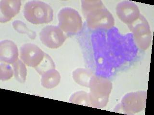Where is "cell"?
<instances>
[{
    "label": "cell",
    "mask_w": 154,
    "mask_h": 115,
    "mask_svg": "<svg viewBox=\"0 0 154 115\" xmlns=\"http://www.w3.org/2000/svg\"><path fill=\"white\" fill-rule=\"evenodd\" d=\"M82 7L89 28L109 29L114 25L113 15L101 1H82Z\"/></svg>",
    "instance_id": "1"
},
{
    "label": "cell",
    "mask_w": 154,
    "mask_h": 115,
    "mask_svg": "<svg viewBox=\"0 0 154 115\" xmlns=\"http://www.w3.org/2000/svg\"><path fill=\"white\" fill-rule=\"evenodd\" d=\"M89 87L91 107L101 108L106 107L112 89L110 81L103 77L93 75Z\"/></svg>",
    "instance_id": "2"
},
{
    "label": "cell",
    "mask_w": 154,
    "mask_h": 115,
    "mask_svg": "<svg viewBox=\"0 0 154 115\" xmlns=\"http://www.w3.org/2000/svg\"><path fill=\"white\" fill-rule=\"evenodd\" d=\"M23 14L26 20L34 25L47 24L52 22L54 10L46 2L40 1H30L26 3Z\"/></svg>",
    "instance_id": "3"
},
{
    "label": "cell",
    "mask_w": 154,
    "mask_h": 115,
    "mask_svg": "<svg viewBox=\"0 0 154 115\" xmlns=\"http://www.w3.org/2000/svg\"><path fill=\"white\" fill-rule=\"evenodd\" d=\"M57 17L58 27L67 34L74 35L82 28V17L77 10L71 7H65L60 10Z\"/></svg>",
    "instance_id": "4"
},
{
    "label": "cell",
    "mask_w": 154,
    "mask_h": 115,
    "mask_svg": "<svg viewBox=\"0 0 154 115\" xmlns=\"http://www.w3.org/2000/svg\"><path fill=\"white\" fill-rule=\"evenodd\" d=\"M128 25L133 33L137 46L142 50H146L150 46L152 35L150 27L146 18L141 14L138 19Z\"/></svg>",
    "instance_id": "5"
},
{
    "label": "cell",
    "mask_w": 154,
    "mask_h": 115,
    "mask_svg": "<svg viewBox=\"0 0 154 115\" xmlns=\"http://www.w3.org/2000/svg\"><path fill=\"white\" fill-rule=\"evenodd\" d=\"M146 98V91L130 93L123 97L120 108L126 114H135L141 112L145 108Z\"/></svg>",
    "instance_id": "6"
},
{
    "label": "cell",
    "mask_w": 154,
    "mask_h": 115,
    "mask_svg": "<svg viewBox=\"0 0 154 115\" xmlns=\"http://www.w3.org/2000/svg\"><path fill=\"white\" fill-rule=\"evenodd\" d=\"M40 38L46 47L51 49H57L63 45L66 37L58 26L49 25L42 29Z\"/></svg>",
    "instance_id": "7"
},
{
    "label": "cell",
    "mask_w": 154,
    "mask_h": 115,
    "mask_svg": "<svg viewBox=\"0 0 154 115\" xmlns=\"http://www.w3.org/2000/svg\"><path fill=\"white\" fill-rule=\"evenodd\" d=\"M45 53L38 46L26 43L22 46L20 49V58L22 61L29 67L36 68L45 58Z\"/></svg>",
    "instance_id": "8"
},
{
    "label": "cell",
    "mask_w": 154,
    "mask_h": 115,
    "mask_svg": "<svg viewBox=\"0 0 154 115\" xmlns=\"http://www.w3.org/2000/svg\"><path fill=\"white\" fill-rule=\"evenodd\" d=\"M116 13L120 20L128 25L134 23L141 15L138 6L129 1L119 2L116 7Z\"/></svg>",
    "instance_id": "9"
},
{
    "label": "cell",
    "mask_w": 154,
    "mask_h": 115,
    "mask_svg": "<svg viewBox=\"0 0 154 115\" xmlns=\"http://www.w3.org/2000/svg\"><path fill=\"white\" fill-rule=\"evenodd\" d=\"M20 0H1L0 1V22L5 23L11 20L20 10Z\"/></svg>",
    "instance_id": "10"
},
{
    "label": "cell",
    "mask_w": 154,
    "mask_h": 115,
    "mask_svg": "<svg viewBox=\"0 0 154 115\" xmlns=\"http://www.w3.org/2000/svg\"><path fill=\"white\" fill-rule=\"evenodd\" d=\"M19 51L17 45L10 40L0 42V60L2 62L13 64L18 60Z\"/></svg>",
    "instance_id": "11"
},
{
    "label": "cell",
    "mask_w": 154,
    "mask_h": 115,
    "mask_svg": "<svg viewBox=\"0 0 154 115\" xmlns=\"http://www.w3.org/2000/svg\"><path fill=\"white\" fill-rule=\"evenodd\" d=\"M61 80L59 72L55 69H50L42 75L41 84L46 89H53L57 86Z\"/></svg>",
    "instance_id": "12"
},
{
    "label": "cell",
    "mask_w": 154,
    "mask_h": 115,
    "mask_svg": "<svg viewBox=\"0 0 154 115\" xmlns=\"http://www.w3.org/2000/svg\"><path fill=\"white\" fill-rule=\"evenodd\" d=\"M93 76L92 72L84 68L77 69L72 73V77L75 81L79 85L87 87H89Z\"/></svg>",
    "instance_id": "13"
},
{
    "label": "cell",
    "mask_w": 154,
    "mask_h": 115,
    "mask_svg": "<svg viewBox=\"0 0 154 115\" xmlns=\"http://www.w3.org/2000/svg\"><path fill=\"white\" fill-rule=\"evenodd\" d=\"M12 65L15 79L21 84L25 83L27 75V69L25 64L21 60H18Z\"/></svg>",
    "instance_id": "14"
},
{
    "label": "cell",
    "mask_w": 154,
    "mask_h": 115,
    "mask_svg": "<svg viewBox=\"0 0 154 115\" xmlns=\"http://www.w3.org/2000/svg\"><path fill=\"white\" fill-rule=\"evenodd\" d=\"M70 103L91 107L89 93L85 91H78L73 93L69 99Z\"/></svg>",
    "instance_id": "15"
},
{
    "label": "cell",
    "mask_w": 154,
    "mask_h": 115,
    "mask_svg": "<svg viewBox=\"0 0 154 115\" xmlns=\"http://www.w3.org/2000/svg\"><path fill=\"white\" fill-rule=\"evenodd\" d=\"M12 25L14 30L19 33L26 34L31 40H35L36 37V33L33 30H30L27 25L21 21H14L12 23Z\"/></svg>",
    "instance_id": "16"
},
{
    "label": "cell",
    "mask_w": 154,
    "mask_h": 115,
    "mask_svg": "<svg viewBox=\"0 0 154 115\" xmlns=\"http://www.w3.org/2000/svg\"><path fill=\"white\" fill-rule=\"evenodd\" d=\"M54 63L49 55L45 53V58L35 69L39 74L42 75L44 72L50 69H55Z\"/></svg>",
    "instance_id": "17"
},
{
    "label": "cell",
    "mask_w": 154,
    "mask_h": 115,
    "mask_svg": "<svg viewBox=\"0 0 154 115\" xmlns=\"http://www.w3.org/2000/svg\"><path fill=\"white\" fill-rule=\"evenodd\" d=\"M14 75L13 68L10 64L1 62L0 64V79L2 81L8 80Z\"/></svg>",
    "instance_id": "18"
}]
</instances>
